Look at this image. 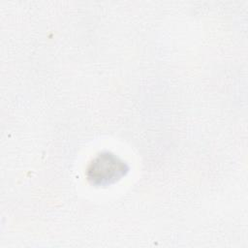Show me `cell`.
Segmentation results:
<instances>
[{"instance_id":"cell-1","label":"cell","mask_w":248,"mask_h":248,"mask_svg":"<svg viewBox=\"0 0 248 248\" xmlns=\"http://www.w3.org/2000/svg\"><path fill=\"white\" fill-rule=\"evenodd\" d=\"M127 171L126 164L114 154L104 152L97 155L89 164L86 171L88 180L104 185L114 182Z\"/></svg>"}]
</instances>
